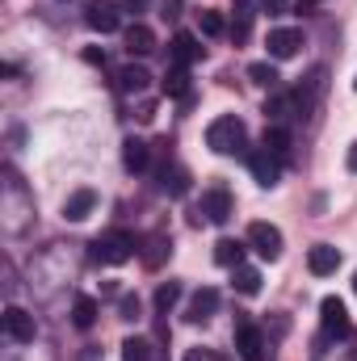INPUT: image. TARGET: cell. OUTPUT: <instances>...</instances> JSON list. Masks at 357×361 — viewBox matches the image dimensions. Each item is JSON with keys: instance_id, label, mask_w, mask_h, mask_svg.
<instances>
[{"instance_id": "obj_35", "label": "cell", "mask_w": 357, "mask_h": 361, "mask_svg": "<svg viewBox=\"0 0 357 361\" xmlns=\"http://www.w3.org/2000/svg\"><path fill=\"white\" fill-rule=\"evenodd\" d=\"M349 173H357V143L349 147Z\"/></svg>"}, {"instance_id": "obj_7", "label": "cell", "mask_w": 357, "mask_h": 361, "mask_svg": "<svg viewBox=\"0 0 357 361\" xmlns=\"http://www.w3.org/2000/svg\"><path fill=\"white\" fill-rule=\"evenodd\" d=\"M248 248L261 257V261H277L282 257V231L273 223H253L248 227Z\"/></svg>"}, {"instance_id": "obj_3", "label": "cell", "mask_w": 357, "mask_h": 361, "mask_svg": "<svg viewBox=\"0 0 357 361\" xmlns=\"http://www.w3.org/2000/svg\"><path fill=\"white\" fill-rule=\"evenodd\" d=\"M320 324H324V336H332V341H345V336L353 332V324H349V307H345L337 294H328V298L320 302Z\"/></svg>"}, {"instance_id": "obj_28", "label": "cell", "mask_w": 357, "mask_h": 361, "mask_svg": "<svg viewBox=\"0 0 357 361\" xmlns=\"http://www.w3.org/2000/svg\"><path fill=\"white\" fill-rule=\"evenodd\" d=\"M122 361H152V345H147L143 336L122 341Z\"/></svg>"}, {"instance_id": "obj_26", "label": "cell", "mask_w": 357, "mask_h": 361, "mask_svg": "<svg viewBox=\"0 0 357 361\" xmlns=\"http://www.w3.org/2000/svg\"><path fill=\"white\" fill-rule=\"evenodd\" d=\"M198 25H202V34H206V38H223V34L231 30V25L223 21V13H219V8H202V13H198Z\"/></svg>"}, {"instance_id": "obj_1", "label": "cell", "mask_w": 357, "mask_h": 361, "mask_svg": "<svg viewBox=\"0 0 357 361\" xmlns=\"http://www.w3.org/2000/svg\"><path fill=\"white\" fill-rule=\"evenodd\" d=\"M206 147L214 156H240L248 147V126L236 118V114H223L206 126Z\"/></svg>"}, {"instance_id": "obj_8", "label": "cell", "mask_w": 357, "mask_h": 361, "mask_svg": "<svg viewBox=\"0 0 357 361\" xmlns=\"http://www.w3.org/2000/svg\"><path fill=\"white\" fill-rule=\"evenodd\" d=\"M244 156H248V173H253V180H257V185L273 189V185L282 180V160H277L273 152H265V147H253V152H244Z\"/></svg>"}, {"instance_id": "obj_33", "label": "cell", "mask_w": 357, "mask_h": 361, "mask_svg": "<svg viewBox=\"0 0 357 361\" xmlns=\"http://www.w3.org/2000/svg\"><path fill=\"white\" fill-rule=\"evenodd\" d=\"M324 0H294V13H315Z\"/></svg>"}, {"instance_id": "obj_12", "label": "cell", "mask_w": 357, "mask_h": 361, "mask_svg": "<svg viewBox=\"0 0 357 361\" xmlns=\"http://www.w3.org/2000/svg\"><path fill=\"white\" fill-rule=\"evenodd\" d=\"M214 311H219V290H214V286H202V290L189 298V307H185V319H189V324H206Z\"/></svg>"}, {"instance_id": "obj_15", "label": "cell", "mask_w": 357, "mask_h": 361, "mask_svg": "<svg viewBox=\"0 0 357 361\" xmlns=\"http://www.w3.org/2000/svg\"><path fill=\"white\" fill-rule=\"evenodd\" d=\"M122 42H126L131 55H152V51H156V34H152V25H143V21L126 25V30H122Z\"/></svg>"}, {"instance_id": "obj_14", "label": "cell", "mask_w": 357, "mask_h": 361, "mask_svg": "<svg viewBox=\"0 0 357 361\" xmlns=\"http://www.w3.org/2000/svg\"><path fill=\"white\" fill-rule=\"evenodd\" d=\"M307 269L315 273V277H328V273L341 269V252H337L332 244H311V252H307Z\"/></svg>"}, {"instance_id": "obj_13", "label": "cell", "mask_w": 357, "mask_h": 361, "mask_svg": "<svg viewBox=\"0 0 357 361\" xmlns=\"http://www.w3.org/2000/svg\"><path fill=\"white\" fill-rule=\"evenodd\" d=\"M206 51L198 47V38L189 34V30H181V34H173V42H169V59L177 63V68H189V63H198Z\"/></svg>"}, {"instance_id": "obj_6", "label": "cell", "mask_w": 357, "mask_h": 361, "mask_svg": "<svg viewBox=\"0 0 357 361\" xmlns=\"http://www.w3.org/2000/svg\"><path fill=\"white\" fill-rule=\"evenodd\" d=\"M85 25L97 30V34H114V30H122V8L114 0H89L85 4Z\"/></svg>"}, {"instance_id": "obj_32", "label": "cell", "mask_w": 357, "mask_h": 361, "mask_svg": "<svg viewBox=\"0 0 357 361\" xmlns=\"http://www.w3.org/2000/svg\"><path fill=\"white\" fill-rule=\"evenodd\" d=\"M118 311H122V319H139V298H131V294H126V298L118 302Z\"/></svg>"}, {"instance_id": "obj_10", "label": "cell", "mask_w": 357, "mask_h": 361, "mask_svg": "<svg viewBox=\"0 0 357 361\" xmlns=\"http://www.w3.org/2000/svg\"><path fill=\"white\" fill-rule=\"evenodd\" d=\"M265 47H269V59H294L298 47H303V30H294V25H277V30H269Z\"/></svg>"}, {"instance_id": "obj_21", "label": "cell", "mask_w": 357, "mask_h": 361, "mask_svg": "<svg viewBox=\"0 0 357 361\" xmlns=\"http://www.w3.org/2000/svg\"><path fill=\"white\" fill-rule=\"evenodd\" d=\"M169 252H173L169 235H160V231H156V235H147V244H143V265H147V269H160Z\"/></svg>"}, {"instance_id": "obj_20", "label": "cell", "mask_w": 357, "mask_h": 361, "mask_svg": "<svg viewBox=\"0 0 357 361\" xmlns=\"http://www.w3.org/2000/svg\"><path fill=\"white\" fill-rule=\"evenodd\" d=\"M152 85V72L143 68V63H126L122 72H118V89L122 92H143Z\"/></svg>"}, {"instance_id": "obj_2", "label": "cell", "mask_w": 357, "mask_h": 361, "mask_svg": "<svg viewBox=\"0 0 357 361\" xmlns=\"http://www.w3.org/2000/svg\"><path fill=\"white\" fill-rule=\"evenodd\" d=\"M135 252H139V240L131 231H105V235H97L89 244L92 265H126Z\"/></svg>"}, {"instance_id": "obj_29", "label": "cell", "mask_w": 357, "mask_h": 361, "mask_svg": "<svg viewBox=\"0 0 357 361\" xmlns=\"http://www.w3.org/2000/svg\"><path fill=\"white\" fill-rule=\"evenodd\" d=\"M177 298H181V281H164V286L156 290V311H169Z\"/></svg>"}, {"instance_id": "obj_18", "label": "cell", "mask_w": 357, "mask_h": 361, "mask_svg": "<svg viewBox=\"0 0 357 361\" xmlns=\"http://www.w3.org/2000/svg\"><path fill=\"white\" fill-rule=\"evenodd\" d=\"M147 164H152L147 143H143V139H126V143H122V169H126V173H143Z\"/></svg>"}, {"instance_id": "obj_23", "label": "cell", "mask_w": 357, "mask_h": 361, "mask_svg": "<svg viewBox=\"0 0 357 361\" xmlns=\"http://www.w3.org/2000/svg\"><path fill=\"white\" fill-rule=\"evenodd\" d=\"M231 286L240 290V294H261V269H253V265H240V269H231Z\"/></svg>"}, {"instance_id": "obj_9", "label": "cell", "mask_w": 357, "mask_h": 361, "mask_svg": "<svg viewBox=\"0 0 357 361\" xmlns=\"http://www.w3.org/2000/svg\"><path fill=\"white\" fill-rule=\"evenodd\" d=\"M0 324H4V336H8L13 345H30L34 332H38V328H34V315H30L25 307H4V319H0Z\"/></svg>"}, {"instance_id": "obj_36", "label": "cell", "mask_w": 357, "mask_h": 361, "mask_svg": "<svg viewBox=\"0 0 357 361\" xmlns=\"http://www.w3.org/2000/svg\"><path fill=\"white\" fill-rule=\"evenodd\" d=\"M353 290H357V273H353Z\"/></svg>"}, {"instance_id": "obj_30", "label": "cell", "mask_w": 357, "mask_h": 361, "mask_svg": "<svg viewBox=\"0 0 357 361\" xmlns=\"http://www.w3.org/2000/svg\"><path fill=\"white\" fill-rule=\"evenodd\" d=\"M248 30H253V13H244V8H240V13H236V21H231V30H227V34H231V38H236V42H244V38H248Z\"/></svg>"}, {"instance_id": "obj_11", "label": "cell", "mask_w": 357, "mask_h": 361, "mask_svg": "<svg viewBox=\"0 0 357 361\" xmlns=\"http://www.w3.org/2000/svg\"><path fill=\"white\" fill-rule=\"evenodd\" d=\"M261 114H265L269 126H286V122H290L294 114H303V109H298V97H294V92H269V101H265Z\"/></svg>"}, {"instance_id": "obj_37", "label": "cell", "mask_w": 357, "mask_h": 361, "mask_svg": "<svg viewBox=\"0 0 357 361\" xmlns=\"http://www.w3.org/2000/svg\"><path fill=\"white\" fill-rule=\"evenodd\" d=\"M353 89H357V76H353Z\"/></svg>"}, {"instance_id": "obj_22", "label": "cell", "mask_w": 357, "mask_h": 361, "mask_svg": "<svg viewBox=\"0 0 357 361\" xmlns=\"http://www.w3.org/2000/svg\"><path fill=\"white\" fill-rule=\"evenodd\" d=\"M160 89H164V97H181V101H189V68H169V76L160 80Z\"/></svg>"}, {"instance_id": "obj_31", "label": "cell", "mask_w": 357, "mask_h": 361, "mask_svg": "<svg viewBox=\"0 0 357 361\" xmlns=\"http://www.w3.org/2000/svg\"><path fill=\"white\" fill-rule=\"evenodd\" d=\"M185 361H227V357H223V353H214V349H189Z\"/></svg>"}, {"instance_id": "obj_38", "label": "cell", "mask_w": 357, "mask_h": 361, "mask_svg": "<svg viewBox=\"0 0 357 361\" xmlns=\"http://www.w3.org/2000/svg\"><path fill=\"white\" fill-rule=\"evenodd\" d=\"M236 4H244V0H236Z\"/></svg>"}, {"instance_id": "obj_5", "label": "cell", "mask_w": 357, "mask_h": 361, "mask_svg": "<svg viewBox=\"0 0 357 361\" xmlns=\"http://www.w3.org/2000/svg\"><path fill=\"white\" fill-rule=\"evenodd\" d=\"M236 214V202H231V193L223 189V185H210L206 193H202V202H198V219H210V223H227Z\"/></svg>"}, {"instance_id": "obj_4", "label": "cell", "mask_w": 357, "mask_h": 361, "mask_svg": "<svg viewBox=\"0 0 357 361\" xmlns=\"http://www.w3.org/2000/svg\"><path fill=\"white\" fill-rule=\"evenodd\" d=\"M265 349H269L265 332H261L257 324L240 319V328H236V353H240V361H269Z\"/></svg>"}, {"instance_id": "obj_34", "label": "cell", "mask_w": 357, "mask_h": 361, "mask_svg": "<svg viewBox=\"0 0 357 361\" xmlns=\"http://www.w3.org/2000/svg\"><path fill=\"white\" fill-rule=\"evenodd\" d=\"M261 8H265V13H282V8H286V0H261Z\"/></svg>"}, {"instance_id": "obj_27", "label": "cell", "mask_w": 357, "mask_h": 361, "mask_svg": "<svg viewBox=\"0 0 357 361\" xmlns=\"http://www.w3.org/2000/svg\"><path fill=\"white\" fill-rule=\"evenodd\" d=\"M248 80L261 85V89H269V92H277V85H282V76H277L273 63H248Z\"/></svg>"}, {"instance_id": "obj_17", "label": "cell", "mask_w": 357, "mask_h": 361, "mask_svg": "<svg viewBox=\"0 0 357 361\" xmlns=\"http://www.w3.org/2000/svg\"><path fill=\"white\" fill-rule=\"evenodd\" d=\"M92 206H97V193H92V189H76V193L63 202V219H68V223H85L92 214Z\"/></svg>"}, {"instance_id": "obj_19", "label": "cell", "mask_w": 357, "mask_h": 361, "mask_svg": "<svg viewBox=\"0 0 357 361\" xmlns=\"http://www.w3.org/2000/svg\"><path fill=\"white\" fill-rule=\"evenodd\" d=\"M156 177H160V189H164L169 197H185V193H189V173H185L181 164H164Z\"/></svg>"}, {"instance_id": "obj_24", "label": "cell", "mask_w": 357, "mask_h": 361, "mask_svg": "<svg viewBox=\"0 0 357 361\" xmlns=\"http://www.w3.org/2000/svg\"><path fill=\"white\" fill-rule=\"evenodd\" d=\"M72 324H76L80 332H89L92 324H97V298H89V294H80V298L72 302Z\"/></svg>"}, {"instance_id": "obj_25", "label": "cell", "mask_w": 357, "mask_h": 361, "mask_svg": "<svg viewBox=\"0 0 357 361\" xmlns=\"http://www.w3.org/2000/svg\"><path fill=\"white\" fill-rule=\"evenodd\" d=\"M265 152H273L277 160H286L290 156V130L286 126H265V143H261Z\"/></svg>"}, {"instance_id": "obj_16", "label": "cell", "mask_w": 357, "mask_h": 361, "mask_svg": "<svg viewBox=\"0 0 357 361\" xmlns=\"http://www.w3.org/2000/svg\"><path fill=\"white\" fill-rule=\"evenodd\" d=\"M244 252H248V240H231V235H223V240L214 244V265H223V269H240V265H244Z\"/></svg>"}]
</instances>
